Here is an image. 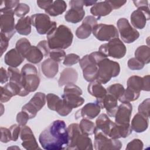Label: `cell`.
Instances as JSON below:
<instances>
[{"label":"cell","mask_w":150,"mask_h":150,"mask_svg":"<svg viewBox=\"0 0 150 150\" xmlns=\"http://www.w3.org/2000/svg\"><path fill=\"white\" fill-rule=\"evenodd\" d=\"M39 141L46 150L66 149L69 143V132L65 122L57 120L53 121L39 135Z\"/></svg>","instance_id":"6da1fadb"},{"label":"cell","mask_w":150,"mask_h":150,"mask_svg":"<svg viewBox=\"0 0 150 150\" xmlns=\"http://www.w3.org/2000/svg\"><path fill=\"white\" fill-rule=\"evenodd\" d=\"M73 35L67 26L61 25L47 34V41L50 49H65L72 43Z\"/></svg>","instance_id":"7a4b0ae2"},{"label":"cell","mask_w":150,"mask_h":150,"mask_svg":"<svg viewBox=\"0 0 150 150\" xmlns=\"http://www.w3.org/2000/svg\"><path fill=\"white\" fill-rule=\"evenodd\" d=\"M69 143L66 149L92 150L93 149L91 139L83 134L77 123L71 124L67 127Z\"/></svg>","instance_id":"3957f363"},{"label":"cell","mask_w":150,"mask_h":150,"mask_svg":"<svg viewBox=\"0 0 150 150\" xmlns=\"http://www.w3.org/2000/svg\"><path fill=\"white\" fill-rule=\"evenodd\" d=\"M97 66L98 73L97 80L101 84L107 83L111 78L118 76L120 72V64L107 57L100 61Z\"/></svg>","instance_id":"277c9868"},{"label":"cell","mask_w":150,"mask_h":150,"mask_svg":"<svg viewBox=\"0 0 150 150\" xmlns=\"http://www.w3.org/2000/svg\"><path fill=\"white\" fill-rule=\"evenodd\" d=\"M21 74L23 87L29 93L35 91L40 83L36 67L32 64H25L21 70Z\"/></svg>","instance_id":"5b68a950"},{"label":"cell","mask_w":150,"mask_h":150,"mask_svg":"<svg viewBox=\"0 0 150 150\" xmlns=\"http://www.w3.org/2000/svg\"><path fill=\"white\" fill-rule=\"evenodd\" d=\"M98 51L107 57L121 59L125 55L127 49L124 43L118 38H115L109 40L107 43L102 44Z\"/></svg>","instance_id":"8992f818"},{"label":"cell","mask_w":150,"mask_h":150,"mask_svg":"<svg viewBox=\"0 0 150 150\" xmlns=\"http://www.w3.org/2000/svg\"><path fill=\"white\" fill-rule=\"evenodd\" d=\"M94 134V147L96 150L120 149L122 147V144L120 140L111 138L96 128Z\"/></svg>","instance_id":"52a82bcc"},{"label":"cell","mask_w":150,"mask_h":150,"mask_svg":"<svg viewBox=\"0 0 150 150\" xmlns=\"http://www.w3.org/2000/svg\"><path fill=\"white\" fill-rule=\"evenodd\" d=\"M32 25L40 35H45L57 27L56 22L52 21L48 15L42 13H35L30 16Z\"/></svg>","instance_id":"ba28073f"},{"label":"cell","mask_w":150,"mask_h":150,"mask_svg":"<svg viewBox=\"0 0 150 150\" xmlns=\"http://www.w3.org/2000/svg\"><path fill=\"white\" fill-rule=\"evenodd\" d=\"M0 25L1 32L10 40L16 33L14 10L6 9L0 11Z\"/></svg>","instance_id":"9c48e42d"},{"label":"cell","mask_w":150,"mask_h":150,"mask_svg":"<svg viewBox=\"0 0 150 150\" xmlns=\"http://www.w3.org/2000/svg\"><path fill=\"white\" fill-rule=\"evenodd\" d=\"M118 33L120 34L122 40L126 43H131L137 40L139 36L138 31L134 28L127 19L122 18L117 22Z\"/></svg>","instance_id":"30bf717a"},{"label":"cell","mask_w":150,"mask_h":150,"mask_svg":"<svg viewBox=\"0 0 150 150\" xmlns=\"http://www.w3.org/2000/svg\"><path fill=\"white\" fill-rule=\"evenodd\" d=\"M46 96L42 92H38L34 94L30 101L25 104L22 111L26 112L29 116L30 119L33 118L36 116L39 111H40L46 104Z\"/></svg>","instance_id":"8fae6325"},{"label":"cell","mask_w":150,"mask_h":150,"mask_svg":"<svg viewBox=\"0 0 150 150\" xmlns=\"http://www.w3.org/2000/svg\"><path fill=\"white\" fill-rule=\"evenodd\" d=\"M92 33L100 41H109L119 36L118 31L114 25L104 23L97 24L93 27Z\"/></svg>","instance_id":"7c38bea8"},{"label":"cell","mask_w":150,"mask_h":150,"mask_svg":"<svg viewBox=\"0 0 150 150\" xmlns=\"http://www.w3.org/2000/svg\"><path fill=\"white\" fill-rule=\"evenodd\" d=\"M70 8L65 15V20L72 23L80 22L84 19L85 11L83 9L84 2L81 0H72L69 2Z\"/></svg>","instance_id":"4fadbf2b"},{"label":"cell","mask_w":150,"mask_h":150,"mask_svg":"<svg viewBox=\"0 0 150 150\" xmlns=\"http://www.w3.org/2000/svg\"><path fill=\"white\" fill-rule=\"evenodd\" d=\"M80 66L83 70L84 79L88 82L96 80L98 77V67L90 59L89 54L84 56L79 62Z\"/></svg>","instance_id":"5bb4252c"},{"label":"cell","mask_w":150,"mask_h":150,"mask_svg":"<svg viewBox=\"0 0 150 150\" xmlns=\"http://www.w3.org/2000/svg\"><path fill=\"white\" fill-rule=\"evenodd\" d=\"M130 19L131 23L135 29H143L145 26L146 21L150 19L149 7L138 8L131 13Z\"/></svg>","instance_id":"9a60e30c"},{"label":"cell","mask_w":150,"mask_h":150,"mask_svg":"<svg viewBox=\"0 0 150 150\" xmlns=\"http://www.w3.org/2000/svg\"><path fill=\"white\" fill-rule=\"evenodd\" d=\"M21 139L22 140V146L27 150H35L39 148L38 144L34 134L28 126H22L20 133Z\"/></svg>","instance_id":"2e32d148"},{"label":"cell","mask_w":150,"mask_h":150,"mask_svg":"<svg viewBox=\"0 0 150 150\" xmlns=\"http://www.w3.org/2000/svg\"><path fill=\"white\" fill-rule=\"evenodd\" d=\"M132 105L129 102L122 103L118 106L115 114V122L118 124H128L130 122Z\"/></svg>","instance_id":"e0dca14e"},{"label":"cell","mask_w":150,"mask_h":150,"mask_svg":"<svg viewBox=\"0 0 150 150\" xmlns=\"http://www.w3.org/2000/svg\"><path fill=\"white\" fill-rule=\"evenodd\" d=\"M117 98L113 96L107 94L102 98H97L96 103L101 108H105L108 116L114 117L118 108Z\"/></svg>","instance_id":"ac0fdd59"},{"label":"cell","mask_w":150,"mask_h":150,"mask_svg":"<svg viewBox=\"0 0 150 150\" xmlns=\"http://www.w3.org/2000/svg\"><path fill=\"white\" fill-rule=\"evenodd\" d=\"M127 87L131 89L140 92L141 90L149 91V75H146L142 77L138 76H132L127 80Z\"/></svg>","instance_id":"d6986e66"},{"label":"cell","mask_w":150,"mask_h":150,"mask_svg":"<svg viewBox=\"0 0 150 150\" xmlns=\"http://www.w3.org/2000/svg\"><path fill=\"white\" fill-rule=\"evenodd\" d=\"M100 111L101 108L96 103H88L76 112L75 118L76 120L80 118L88 120L94 119L98 115Z\"/></svg>","instance_id":"ffe728a7"},{"label":"cell","mask_w":150,"mask_h":150,"mask_svg":"<svg viewBox=\"0 0 150 150\" xmlns=\"http://www.w3.org/2000/svg\"><path fill=\"white\" fill-rule=\"evenodd\" d=\"M132 128L129 124H118L114 122L108 137L112 139L126 138L132 133Z\"/></svg>","instance_id":"44dd1931"},{"label":"cell","mask_w":150,"mask_h":150,"mask_svg":"<svg viewBox=\"0 0 150 150\" xmlns=\"http://www.w3.org/2000/svg\"><path fill=\"white\" fill-rule=\"evenodd\" d=\"M78 79L77 71L72 67L64 69L60 73L58 80V84L60 87L70 84H75Z\"/></svg>","instance_id":"7402d4cb"},{"label":"cell","mask_w":150,"mask_h":150,"mask_svg":"<svg viewBox=\"0 0 150 150\" xmlns=\"http://www.w3.org/2000/svg\"><path fill=\"white\" fill-rule=\"evenodd\" d=\"M148 117L138 112L134 115L131 121V127L136 132L140 133L145 131L148 127Z\"/></svg>","instance_id":"603a6c76"},{"label":"cell","mask_w":150,"mask_h":150,"mask_svg":"<svg viewBox=\"0 0 150 150\" xmlns=\"http://www.w3.org/2000/svg\"><path fill=\"white\" fill-rule=\"evenodd\" d=\"M41 70L45 77L49 79H52L58 73V63L50 58H48L42 62Z\"/></svg>","instance_id":"cb8c5ba5"},{"label":"cell","mask_w":150,"mask_h":150,"mask_svg":"<svg viewBox=\"0 0 150 150\" xmlns=\"http://www.w3.org/2000/svg\"><path fill=\"white\" fill-rule=\"evenodd\" d=\"M112 11L111 7L108 3L107 1L97 2L90 9V12L93 16L97 17L100 19L101 17L109 15Z\"/></svg>","instance_id":"d4e9b609"},{"label":"cell","mask_w":150,"mask_h":150,"mask_svg":"<svg viewBox=\"0 0 150 150\" xmlns=\"http://www.w3.org/2000/svg\"><path fill=\"white\" fill-rule=\"evenodd\" d=\"M24 59L16 49H12L5 54L4 62L9 67H17L23 62Z\"/></svg>","instance_id":"484cf974"},{"label":"cell","mask_w":150,"mask_h":150,"mask_svg":"<svg viewBox=\"0 0 150 150\" xmlns=\"http://www.w3.org/2000/svg\"><path fill=\"white\" fill-rule=\"evenodd\" d=\"M114 124L108 116L103 113L100 114L96 120V128L101 131L107 136Z\"/></svg>","instance_id":"4316f807"},{"label":"cell","mask_w":150,"mask_h":150,"mask_svg":"<svg viewBox=\"0 0 150 150\" xmlns=\"http://www.w3.org/2000/svg\"><path fill=\"white\" fill-rule=\"evenodd\" d=\"M62 99L67 106L72 109L82 105L84 103V99L76 94L64 93L62 96Z\"/></svg>","instance_id":"83f0119b"},{"label":"cell","mask_w":150,"mask_h":150,"mask_svg":"<svg viewBox=\"0 0 150 150\" xmlns=\"http://www.w3.org/2000/svg\"><path fill=\"white\" fill-rule=\"evenodd\" d=\"M31 19L29 16H26L20 18L16 24L15 25V29L16 32L24 36L29 35L31 32Z\"/></svg>","instance_id":"f1b7e54d"},{"label":"cell","mask_w":150,"mask_h":150,"mask_svg":"<svg viewBox=\"0 0 150 150\" xmlns=\"http://www.w3.org/2000/svg\"><path fill=\"white\" fill-rule=\"evenodd\" d=\"M67 5L64 1H55L45 11L47 15L57 16L66 11Z\"/></svg>","instance_id":"f546056e"},{"label":"cell","mask_w":150,"mask_h":150,"mask_svg":"<svg viewBox=\"0 0 150 150\" xmlns=\"http://www.w3.org/2000/svg\"><path fill=\"white\" fill-rule=\"evenodd\" d=\"M87 91L90 95L96 98H102L107 94V90L97 80L89 83L87 87Z\"/></svg>","instance_id":"4dcf8cb0"},{"label":"cell","mask_w":150,"mask_h":150,"mask_svg":"<svg viewBox=\"0 0 150 150\" xmlns=\"http://www.w3.org/2000/svg\"><path fill=\"white\" fill-rule=\"evenodd\" d=\"M44 56L39 49L35 46H32L25 58L30 63L32 64H38L43 59Z\"/></svg>","instance_id":"1f68e13d"},{"label":"cell","mask_w":150,"mask_h":150,"mask_svg":"<svg viewBox=\"0 0 150 150\" xmlns=\"http://www.w3.org/2000/svg\"><path fill=\"white\" fill-rule=\"evenodd\" d=\"M135 57L142 62L144 64L150 62V49L146 45L139 46L135 51Z\"/></svg>","instance_id":"d6a6232c"},{"label":"cell","mask_w":150,"mask_h":150,"mask_svg":"<svg viewBox=\"0 0 150 150\" xmlns=\"http://www.w3.org/2000/svg\"><path fill=\"white\" fill-rule=\"evenodd\" d=\"M140 95V92H137L131 88L127 87L121 96L118 98V100L121 103L131 102L137 100Z\"/></svg>","instance_id":"836d02e7"},{"label":"cell","mask_w":150,"mask_h":150,"mask_svg":"<svg viewBox=\"0 0 150 150\" xmlns=\"http://www.w3.org/2000/svg\"><path fill=\"white\" fill-rule=\"evenodd\" d=\"M79 125L81 132L84 135L89 136L93 134L94 132L96 125L94 122L90 121L88 119H81Z\"/></svg>","instance_id":"e575fe53"},{"label":"cell","mask_w":150,"mask_h":150,"mask_svg":"<svg viewBox=\"0 0 150 150\" xmlns=\"http://www.w3.org/2000/svg\"><path fill=\"white\" fill-rule=\"evenodd\" d=\"M46 100L48 108L50 110L55 111H56L63 103L62 98L53 93H49L47 94Z\"/></svg>","instance_id":"d590c367"},{"label":"cell","mask_w":150,"mask_h":150,"mask_svg":"<svg viewBox=\"0 0 150 150\" xmlns=\"http://www.w3.org/2000/svg\"><path fill=\"white\" fill-rule=\"evenodd\" d=\"M32 46L29 40L26 38H23L19 39L15 45V49L25 58L26 54Z\"/></svg>","instance_id":"8d00e7d4"},{"label":"cell","mask_w":150,"mask_h":150,"mask_svg":"<svg viewBox=\"0 0 150 150\" xmlns=\"http://www.w3.org/2000/svg\"><path fill=\"white\" fill-rule=\"evenodd\" d=\"M93 27L87 23H83L79 26L76 30V36L80 39H85L88 38L92 33Z\"/></svg>","instance_id":"74e56055"},{"label":"cell","mask_w":150,"mask_h":150,"mask_svg":"<svg viewBox=\"0 0 150 150\" xmlns=\"http://www.w3.org/2000/svg\"><path fill=\"white\" fill-rule=\"evenodd\" d=\"M7 71L9 76V81L17 83L22 86L21 82V71H19L18 69H17L16 67H9L8 68Z\"/></svg>","instance_id":"f35d334b"},{"label":"cell","mask_w":150,"mask_h":150,"mask_svg":"<svg viewBox=\"0 0 150 150\" xmlns=\"http://www.w3.org/2000/svg\"><path fill=\"white\" fill-rule=\"evenodd\" d=\"M106 90L108 94H110L118 99L124 91L125 88L122 84L120 83H114L108 87Z\"/></svg>","instance_id":"ab89813d"},{"label":"cell","mask_w":150,"mask_h":150,"mask_svg":"<svg viewBox=\"0 0 150 150\" xmlns=\"http://www.w3.org/2000/svg\"><path fill=\"white\" fill-rule=\"evenodd\" d=\"M30 11V7L28 5L25 3H20L14 9L15 15L19 18L25 17Z\"/></svg>","instance_id":"60d3db41"},{"label":"cell","mask_w":150,"mask_h":150,"mask_svg":"<svg viewBox=\"0 0 150 150\" xmlns=\"http://www.w3.org/2000/svg\"><path fill=\"white\" fill-rule=\"evenodd\" d=\"M66 56V52L62 49H53L49 53L50 58L57 63L64 59Z\"/></svg>","instance_id":"b9f144b4"},{"label":"cell","mask_w":150,"mask_h":150,"mask_svg":"<svg viewBox=\"0 0 150 150\" xmlns=\"http://www.w3.org/2000/svg\"><path fill=\"white\" fill-rule=\"evenodd\" d=\"M80 60V56L74 53H70L66 56L63 60V64L70 66L77 64Z\"/></svg>","instance_id":"7bdbcfd3"},{"label":"cell","mask_w":150,"mask_h":150,"mask_svg":"<svg viewBox=\"0 0 150 150\" xmlns=\"http://www.w3.org/2000/svg\"><path fill=\"white\" fill-rule=\"evenodd\" d=\"M149 107H150V99L147 98L144 100L138 106V112L142 114L147 117H149Z\"/></svg>","instance_id":"ee69618b"},{"label":"cell","mask_w":150,"mask_h":150,"mask_svg":"<svg viewBox=\"0 0 150 150\" xmlns=\"http://www.w3.org/2000/svg\"><path fill=\"white\" fill-rule=\"evenodd\" d=\"M128 67L132 70H139L144 67V64L136 57L129 59L127 63Z\"/></svg>","instance_id":"f6af8a7d"},{"label":"cell","mask_w":150,"mask_h":150,"mask_svg":"<svg viewBox=\"0 0 150 150\" xmlns=\"http://www.w3.org/2000/svg\"><path fill=\"white\" fill-rule=\"evenodd\" d=\"M1 98L0 101L1 103H6L11 100V98L14 96L12 93L6 87L1 86Z\"/></svg>","instance_id":"bcb514c9"},{"label":"cell","mask_w":150,"mask_h":150,"mask_svg":"<svg viewBox=\"0 0 150 150\" xmlns=\"http://www.w3.org/2000/svg\"><path fill=\"white\" fill-rule=\"evenodd\" d=\"M144 144L139 139H134L127 145L125 149L127 150H141L143 149Z\"/></svg>","instance_id":"7dc6e473"},{"label":"cell","mask_w":150,"mask_h":150,"mask_svg":"<svg viewBox=\"0 0 150 150\" xmlns=\"http://www.w3.org/2000/svg\"><path fill=\"white\" fill-rule=\"evenodd\" d=\"M20 4L19 1H2L0 4V11L12 9Z\"/></svg>","instance_id":"c3c4849f"},{"label":"cell","mask_w":150,"mask_h":150,"mask_svg":"<svg viewBox=\"0 0 150 150\" xmlns=\"http://www.w3.org/2000/svg\"><path fill=\"white\" fill-rule=\"evenodd\" d=\"M64 93H71V94H76L79 96H81L83 94L81 89L76 85L75 84H70L66 85L64 87Z\"/></svg>","instance_id":"681fc988"},{"label":"cell","mask_w":150,"mask_h":150,"mask_svg":"<svg viewBox=\"0 0 150 150\" xmlns=\"http://www.w3.org/2000/svg\"><path fill=\"white\" fill-rule=\"evenodd\" d=\"M29 119L30 118L28 114L23 111L19 112L16 115V122L21 127L26 125Z\"/></svg>","instance_id":"f907efd6"},{"label":"cell","mask_w":150,"mask_h":150,"mask_svg":"<svg viewBox=\"0 0 150 150\" xmlns=\"http://www.w3.org/2000/svg\"><path fill=\"white\" fill-rule=\"evenodd\" d=\"M12 140L10 129L5 127H1V142L7 143Z\"/></svg>","instance_id":"816d5d0a"},{"label":"cell","mask_w":150,"mask_h":150,"mask_svg":"<svg viewBox=\"0 0 150 150\" xmlns=\"http://www.w3.org/2000/svg\"><path fill=\"white\" fill-rule=\"evenodd\" d=\"M9 39L4 35L1 32L0 34V47H1V56H2L6 50L9 45Z\"/></svg>","instance_id":"f5cc1de1"},{"label":"cell","mask_w":150,"mask_h":150,"mask_svg":"<svg viewBox=\"0 0 150 150\" xmlns=\"http://www.w3.org/2000/svg\"><path fill=\"white\" fill-rule=\"evenodd\" d=\"M21 127L18 124H13L9 128L10 129L12 137V141H16L20 135Z\"/></svg>","instance_id":"db71d44e"},{"label":"cell","mask_w":150,"mask_h":150,"mask_svg":"<svg viewBox=\"0 0 150 150\" xmlns=\"http://www.w3.org/2000/svg\"><path fill=\"white\" fill-rule=\"evenodd\" d=\"M39 50L42 52L44 56H47L50 53V48L48 46L47 41L46 40H43L40 41L36 46Z\"/></svg>","instance_id":"11a10c76"},{"label":"cell","mask_w":150,"mask_h":150,"mask_svg":"<svg viewBox=\"0 0 150 150\" xmlns=\"http://www.w3.org/2000/svg\"><path fill=\"white\" fill-rule=\"evenodd\" d=\"M112 9H117L127 3V1H107Z\"/></svg>","instance_id":"9f6ffc18"},{"label":"cell","mask_w":150,"mask_h":150,"mask_svg":"<svg viewBox=\"0 0 150 150\" xmlns=\"http://www.w3.org/2000/svg\"><path fill=\"white\" fill-rule=\"evenodd\" d=\"M82 23H87L89 25H90L91 26L93 27L95 26L97 23V19L94 17L93 16H91V15H88L87 16L86 18H84V19H83Z\"/></svg>","instance_id":"6f0895ef"},{"label":"cell","mask_w":150,"mask_h":150,"mask_svg":"<svg viewBox=\"0 0 150 150\" xmlns=\"http://www.w3.org/2000/svg\"><path fill=\"white\" fill-rule=\"evenodd\" d=\"M0 74H1V83L4 84L6 83L9 80L8 71L2 67L0 69Z\"/></svg>","instance_id":"680465c9"},{"label":"cell","mask_w":150,"mask_h":150,"mask_svg":"<svg viewBox=\"0 0 150 150\" xmlns=\"http://www.w3.org/2000/svg\"><path fill=\"white\" fill-rule=\"evenodd\" d=\"M53 2V1H38L36 2L37 5L39 8L45 11Z\"/></svg>","instance_id":"91938a15"},{"label":"cell","mask_w":150,"mask_h":150,"mask_svg":"<svg viewBox=\"0 0 150 150\" xmlns=\"http://www.w3.org/2000/svg\"><path fill=\"white\" fill-rule=\"evenodd\" d=\"M134 4L137 8L148 7V1L146 0H141V1H134Z\"/></svg>","instance_id":"94428289"},{"label":"cell","mask_w":150,"mask_h":150,"mask_svg":"<svg viewBox=\"0 0 150 150\" xmlns=\"http://www.w3.org/2000/svg\"><path fill=\"white\" fill-rule=\"evenodd\" d=\"M83 2H84V6H88L94 5L97 2V1H83Z\"/></svg>","instance_id":"6125c7cd"},{"label":"cell","mask_w":150,"mask_h":150,"mask_svg":"<svg viewBox=\"0 0 150 150\" xmlns=\"http://www.w3.org/2000/svg\"><path fill=\"white\" fill-rule=\"evenodd\" d=\"M12 148H14V149L17 148L18 149H20V148H19V147H17V146H11V147H9V148H8V149H12Z\"/></svg>","instance_id":"be15d7a7"},{"label":"cell","mask_w":150,"mask_h":150,"mask_svg":"<svg viewBox=\"0 0 150 150\" xmlns=\"http://www.w3.org/2000/svg\"><path fill=\"white\" fill-rule=\"evenodd\" d=\"M1 110H1V115H2L3 114V113H4V111H2V110H3V109H4V106H3V105H2V104H1Z\"/></svg>","instance_id":"e7e4bbea"}]
</instances>
